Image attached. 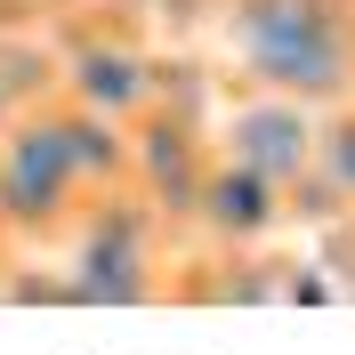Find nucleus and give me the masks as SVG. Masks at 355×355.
<instances>
[{
	"mask_svg": "<svg viewBox=\"0 0 355 355\" xmlns=\"http://www.w3.org/2000/svg\"><path fill=\"white\" fill-rule=\"evenodd\" d=\"M65 243V291L73 307H146L170 291V226L137 186H105L81 202Z\"/></svg>",
	"mask_w": 355,
	"mask_h": 355,
	"instance_id": "2",
	"label": "nucleus"
},
{
	"mask_svg": "<svg viewBox=\"0 0 355 355\" xmlns=\"http://www.w3.org/2000/svg\"><path fill=\"white\" fill-rule=\"evenodd\" d=\"M81 170H73V146L57 130V113L24 105L8 130H0V243L8 250H33V243H57L73 218H81Z\"/></svg>",
	"mask_w": 355,
	"mask_h": 355,
	"instance_id": "3",
	"label": "nucleus"
},
{
	"mask_svg": "<svg viewBox=\"0 0 355 355\" xmlns=\"http://www.w3.org/2000/svg\"><path fill=\"white\" fill-rule=\"evenodd\" d=\"M210 162H218V146H210V121H194V113L146 105L130 121V186L154 202V218L170 226V234L194 226V202H202Z\"/></svg>",
	"mask_w": 355,
	"mask_h": 355,
	"instance_id": "5",
	"label": "nucleus"
},
{
	"mask_svg": "<svg viewBox=\"0 0 355 355\" xmlns=\"http://www.w3.org/2000/svg\"><path fill=\"white\" fill-rule=\"evenodd\" d=\"M17 113H24V105H17V97H8V89H0V130H8V121H17Z\"/></svg>",
	"mask_w": 355,
	"mask_h": 355,
	"instance_id": "11",
	"label": "nucleus"
},
{
	"mask_svg": "<svg viewBox=\"0 0 355 355\" xmlns=\"http://www.w3.org/2000/svg\"><path fill=\"white\" fill-rule=\"evenodd\" d=\"M49 113H57V130H65L73 170H81V186H89V194H105V186H130V130H121V121H105V113L73 105V97H49Z\"/></svg>",
	"mask_w": 355,
	"mask_h": 355,
	"instance_id": "8",
	"label": "nucleus"
},
{
	"mask_svg": "<svg viewBox=\"0 0 355 355\" xmlns=\"http://www.w3.org/2000/svg\"><path fill=\"white\" fill-rule=\"evenodd\" d=\"M0 275H8V243H0Z\"/></svg>",
	"mask_w": 355,
	"mask_h": 355,
	"instance_id": "12",
	"label": "nucleus"
},
{
	"mask_svg": "<svg viewBox=\"0 0 355 355\" xmlns=\"http://www.w3.org/2000/svg\"><path fill=\"white\" fill-rule=\"evenodd\" d=\"M24 8H33V17H89L97 0H24Z\"/></svg>",
	"mask_w": 355,
	"mask_h": 355,
	"instance_id": "10",
	"label": "nucleus"
},
{
	"mask_svg": "<svg viewBox=\"0 0 355 355\" xmlns=\"http://www.w3.org/2000/svg\"><path fill=\"white\" fill-rule=\"evenodd\" d=\"M226 57L250 89L355 105V0H226Z\"/></svg>",
	"mask_w": 355,
	"mask_h": 355,
	"instance_id": "1",
	"label": "nucleus"
},
{
	"mask_svg": "<svg viewBox=\"0 0 355 355\" xmlns=\"http://www.w3.org/2000/svg\"><path fill=\"white\" fill-rule=\"evenodd\" d=\"M315 178L339 210H355V105L323 113V137H315Z\"/></svg>",
	"mask_w": 355,
	"mask_h": 355,
	"instance_id": "9",
	"label": "nucleus"
},
{
	"mask_svg": "<svg viewBox=\"0 0 355 355\" xmlns=\"http://www.w3.org/2000/svg\"><path fill=\"white\" fill-rule=\"evenodd\" d=\"M57 97H73V105L105 113V121H121L130 130L137 113L154 105V57L130 41V33H73L65 49H57Z\"/></svg>",
	"mask_w": 355,
	"mask_h": 355,
	"instance_id": "6",
	"label": "nucleus"
},
{
	"mask_svg": "<svg viewBox=\"0 0 355 355\" xmlns=\"http://www.w3.org/2000/svg\"><path fill=\"white\" fill-rule=\"evenodd\" d=\"M283 226H291L283 186L218 154V162H210V178H202V202H194V226H186V234H202L210 250H266Z\"/></svg>",
	"mask_w": 355,
	"mask_h": 355,
	"instance_id": "7",
	"label": "nucleus"
},
{
	"mask_svg": "<svg viewBox=\"0 0 355 355\" xmlns=\"http://www.w3.org/2000/svg\"><path fill=\"white\" fill-rule=\"evenodd\" d=\"M315 137H323V113L315 105H299L283 89H250V81L210 113V146H218L226 162H243V170L275 178L283 194L315 170Z\"/></svg>",
	"mask_w": 355,
	"mask_h": 355,
	"instance_id": "4",
	"label": "nucleus"
}]
</instances>
